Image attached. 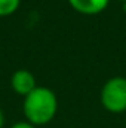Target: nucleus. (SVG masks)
Returning a JSON list of instances; mask_svg holds the SVG:
<instances>
[{
  "label": "nucleus",
  "instance_id": "obj_1",
  "mask_svg": "<svg viewBox=\"0 0 126 128\" xmlns=\"http://www.w3.org/2000/svg\"><path fill=\"white\" fill-rule=\"evenodd\" d=\"M22 110L27 122L34 127L49 124L58 112V98L48 86H37L33 92L24 97Z\"/></svg>",
  "mask_w": 126,
  "mask_h": 128
},
{
  "label": "nucleus",
  "instance_id": "obj_2",
  "mask_svg": "<svg viewBox=\"0 0 126 128\" xmlns=\"http://www.w3.org/2000/svg\"><path fill=\"white\" fill-rule=\"evenodd\" d=\"M99 100L102 107L110 113L126 112V78L114 76L108 79L101 88Z\"/></svg>",
  "mask_w": 126,
  "mask_h": 128
},
{
  "label": "nucleus",
  "instance_id": "obj_3",
  "mask_svg": "<svg viewBox=\"0 0 126 128\" xmlns=\"http://www.w3.org/2000/svg\"><path fill=\"white\" fill-rule=\"evenodd\" d=\"M10 86H12L13 92H16L18 96L27 97L30 92H33L37 88V84H36L34 74L30 70L19 68V70L12 73V76H10Z\"/></svg>",
  "mask_w": 126,
  "mask_h": 128
},
{
  "label": "nucleus",
  "instance_id": "obj_4",
  "mask_svg": "<svg viewBox=\"0 0 126 128\" xmlns=\"http://www.w3.org/2000/svg\"><path fill=\"white\" fill-rule=\"evenodd\" d=\"M68 3L82 15H98L107 9L110 0H68Z\"/></svg>",
  "mask_w": 126,
  "mask_h": 128
},
{
  "label": "nucleus",
  "instance_id": "obj_5",
  "mask_svg": "<svg viewBox=\"0 0 126 128\" xmlns=\"http://www.w3.org/2000/svg\"><path fill=\"white\" fill-rule=\"evenodd\" d=\"M21 0H0V18L10 16L18 10Z\"/></svg>",
  "mask_w": 126,
  "mask_h": 128
},
{
  "label": "nucleus",
  "instance_id": "obj_6",
  "mask_svg": "<svg viewBox=\"0 0 126 128\" xmlns=\"http://www.w3.org/2000/svg\"><path fill=\"white\" fill-rule=\"evenodd\" d=\"M10 128H36V127L30 122H27V121H19V122H15Z\"/></svg>",
  "mask_w": 126,
  "mask_h": 128
},
{
  "label": "nucleus",
  "instance_id": "obj_7",
  "mask_svg": "<svg viewBox=\"0 0 126 128\" xmlns=\"http://www.w3.org/2000/svg\"><path fill=\"white\" fill-rule=\"evenodd\" d=\"M3 125H4V113L0 109V128H3Z\"/></svg>",
  "mask_w": 126,
  "mask_h": 128
},
{
  "label": "nucleus",
  "instance_id": "obj_8",
  "mask_svg": "<svg viewBox=\"0 0 126 128\" xmlns=\"http://www.w3.org/2000/svg\"><path fill=\"white\" fill-rule=\"evenodd\" d=\"M117 2H123V3H126V0H117Z\"/></svg>",
  "mask_w": 126,
  "mask_h": 128
}]
</instances>
